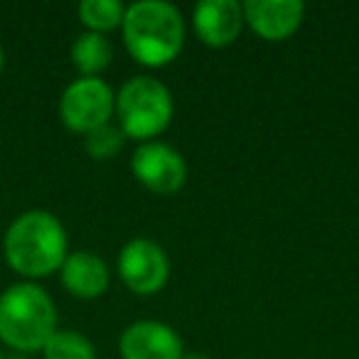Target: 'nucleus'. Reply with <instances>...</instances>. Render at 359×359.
<instances>
[{
    "mask_svg": "<svg viewBox=\"0 0 359 359\" xmlns=\"http://www.w3.org/2000/svg\"><path fill=\"white\" fill-rule=\"evenodd\" d=\"M126 8L118 0H81L79 3V20L89 27V32H106L116 30L123 22Z\"/></svg>",
    "mask_w": 359,
    "mask_h": 359,
    "instance_id": "obj_13",
    "label": "nucleus"
},
{
    "mask_svg": "<svg viewBox=\"0 0 359 359\" xmlns=\"http://www.w3.org/2000/svg\"><path fill=\"white\" fill-rule=\"evenodd\" d=\"M86 153L94 160H111L123 150L126 145V133L114 123H104L99 128H94L91 133H86Z\"/></svg>",
    "mask_w": 359,
    "mask_h": 359,
    "instance_id": "obj_15",
    "label": "nucleus"
},
{
    "mask_svg": "<svg viewBox=\"0 0 359 359\" xmlns=\"http://www.w3.org/2000/svg\"><path fill=\"white\" fill-rule=\"evenodd\" d=\"M0 359H11V357H6V354H3V352H0ZM18 359V357H15Z\"/></svg>",
    "mask_w": 359,
    "mask_h": 359,
    "instance_id": "obj_18",
    "label": "nucleus"
},
{
    "mask_svg": "<svg viewBox=\"0 0 359 359\" xmlns=\"http://www.w3.org/2000/svg\"><path fill=\"white\" fill-rule=\"evenodd\" d=\"M116 114V96L99 76H81L72 81L60 99V118L74 133H91L104 123H111Z\"/></svg>",
    "mask_w": 359,
    "mask_h": 359,
    "instance_id": "obj_5",
    "label": "nucleus"
},
{
    "mask_svg": "<svg viewBox=\"0 0 359 359\" xmlns=\"http://www.w3.org/2000/svg\"><path fill=\"white\" fill-rule=\"evenodd\" d=\"M3 62H6V55H3V47H0V69H3Z\"/></svg>",
    "mask_w": 359,
    "mask_h": 359,
    "instance_id": "obj_17",
    "label": "nucleus"
},
{
    "mask_svg": "<svg viewBox=\"0 0 359 359\" xmlns=\"http://www.w3.org/2000/svg\"><path fill=\"white\" fill-rule=\"evenodd\" d=\"M180 359H210L207 354H197V352H192V354H182Z\"/></svg>",
    "mask_w": 359,
    "mask_h": 359,
    "instance_id": "obj_16",
    "label": "nucleus"
},
{
    "mask_svg": "<svg viewBox=\"0 0 359 359\" xmlns=\"http://www.w3.org/2000/svg\"><path fill=\"white\" fill-rule=\"evenodd\" d=\"M118 352L121 359H180L185 354L180 334L158 320H140L126 327Z\"/></svg>",
    "mask_w": 359,
    "mask_h": 359,
    "instance_id": "obj_8",
    "label": "nucleus"
},
{
    "mask_svg": "<svg viewBox=\"0 0 359 359\" xmlns=\"http://www.w3.org/2000/svg\"><path fill=\"white\" fill-rule=\"evenodd\" d=\"M62 285L69 290L72 295L84 300H94L106 293L109 288V266L101 256L91 254V251H74L67 254L65 264L60 269Z\"/></svg>",
    "mask_w": 359,
    "mask_h": 359,
    "instance_id": "obj_11",
    "label": "nucleus"
},
{
    "mask_svg": "<svg viewBox=\"0 0 359 359\" xmlns=\"http://www.w3.org/2000/svg\"><path fill=\"white\" fill-rule=\"evenodd\" d=\"M57 332V308L37 283H13L0 293V339L18 352L42 349Z\"/></svg>",
    "mask_w": 359,
    "mask_h": 359,
    "instance_id": "obj_3",
    "label": "nucleus"
},
{
    "mask_svg": "<svg viewBox=\"0 0 359 359\" xmlns=\"http://www.w3.org/2000/svg\"><path fill=\"white\" fill-rule=\"evenodd\" d=\"M45 359H96V349L76 330H57L42 347Z\"/></svg>",
    "mask_w": 359,
    "mask_h": 359,
    "instance_id": "obj_14",
    "label": "nucleus"
},
{
    "mask_svg": "<svg viewBox=\"0 0 359 359\" xmlns=\"http://www.w3.org/2000/svg\"><path fill=\"white\" fill-rule=\"evenodd\" d=\"M3 251L13 271L27 278H42L65 264L67 231L52 212L30 210L8 226Z\"/></svg>",
    "mask_w": 359,
    "mask_h": 359,
    "instance_id": "obj_2",
    "label": "nucleus"
},
{
    "mask_svg": "<svg viewBox=\"0 0 359 359\" xmlns=\"http://www.w3.org/2000/svg\"><path fill=\"white\" fill-rule=\"evenodd\" d=\"M123 42L128 55L143 67H165L185 47V22L180 11L165 0H140L126 8Z\"/></svg>",
    "mask_w": 359,
    "mask_h": 359,
    "instance_id": "obj_1",
    "label": "nucleus"
},
{
    "mask_svg": "<svg viewBox=\"0 0 359 359\" xmlns=\"http://www.w3.org/2000/svg\"><path fill=\"white\" fill-rule=\"evenodd\" d=\"M172 94L163 81L153 76H133L116 94L118 128L126 138L148 143L160 135L172 121Z\"/></svg>",
    "mask_w": 359,
    "mask_h": 359,
    "instance_id": "obj_4",
    "label": "nucleus"
},
{
    "mask_svg": "<svg viewBox=\"0 0 359 359\" xmlns=\"http://www.w3.org/2000/svg\"><path fill=\"white\" fill-rule=\"evenodd\" d=\"M192 25L200 37L202 45L215 47H229L244 30V11L236 0H202L197 3Z\"/></svg>",
    "mask_w": 359,
    "mask_h": 359,
    "instance_id": "obj_10",
    "label": "nucleus"
},
{
    "mask_svg": "<svg viewBox=\"0 0 359 359\" xmlns=\"http://www.w3.org/2000/svg\"><path fill=\"white\" fill-rule=\"evenodd\" d=\"M244 359H249V357H244Z\"/></svg>",
    "mask_w": 359,
    "mask_h": 359,
    "instance_id": "obj_19",
    "label": "nucleus"
},
{
    "mask_svg": "<svg viewBox=\"0 0 359 359\" xmlns=\"http://www.w3.org/2000/svg\"><path fill=\"white\" fill-rule=\"evenodd\" d=\"M130 168L140 185L158 195H172L182 190L187 180L185 158L172 145L160 143V140L140 143L130 158Z\"/></svg>",
    "mask_w": 359,
    "mask_h": 359,
    "instance_id": "obj_7",
    "label": "nucleus"
},
{
    "mask_svg": "<svg viewBox=\"0 0 359 359\" xmlns=\"http://www.w3.org/2000/svg\"><path fill=\"white\" fill-rule=\"evenodd\" d=\"M114 60V45L106 35L84 32L72 45V62L81 76H99Z\"/></svg>",
    "mask_w": 359,
    "mask_h": 359,
    "instance_id": "obj_12",
    "label": "nucleus"
},
{
    "mask_svg": "<svg viewBox=\"0 0 359 359\" xmlns=\"http://www.w3.org/2000/svg\"><path fill=\"white\" fill-rule=\"evenodd\" d=\"M118 276L135 295H155L170 278V259L155 241L133 239L118 254Z\"/></svg>",
    "mask_w": 359,
    "mask_h": 359,
    "instance_id": "obj_6",
    "label": "nucleus"
},
{
    "mask_svg": "<svg viewBox=\"0 0 359 359\" xmlns=\"http://www.w3.org/2000/svg\"><path fill=\"white\" fill-rule=\"evenodd\" d=\"M244 22L259 37L269 42H280L295 35L305 18V6L300 0H246Z\"/></svg>",
    "mask_w": 359,
    "mask_h": 359,
    "instance_id": "obj_9",
    "label": "nucleus"
}]
</instances>
